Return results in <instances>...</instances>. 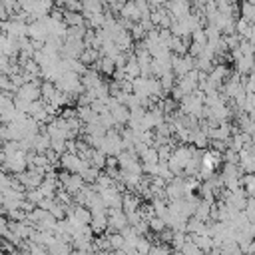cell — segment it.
<instances>
[{
	"instance_id": "6da1fadb",
	"label": "cell",
	"mask_w": 255,
	"mask_h": 255,
	"mask_svg": "<svg viewBox=\"0 0 255 255\" xmlns=\"http://www.w3.org/2000/svg\"><path fill=\"white\" fill-rule=\"evenodd\" d=\"M26 165H28L26 153L24 151H16L12 155H6L4 163H2V171H6V173H22V171H26Z\"/></svg>"
},
{
	"instance_id": "7a4b0ae2",
	"label": "cell",
	"mask_w": 255,
	"mask_h": 255,
	"mask_svg": "<svg viewBox=\"0 0 255 255\" xmlns=\"http://www.w3.org/2000/svg\"><path fill=\"white\" fill-rule=\"evenodd\" d=\"M14 98H20V100H26V102H38V98H40V86H38V82L34 80V82H26L22 88H18L16 90V96Z\"/></svg>"
},
{
	"instance_id": "3957f363",
	"label": "cell",
	"mask_w": 255,
	"mask_h": 255,
	"mask_svg": "<svg viewBox=\"0 0 255 255\" xmlns=\"http://www.w3.org/2000/svg\"><path fill=\"white\" fill-rule=\"evenodd\" d=\"M0 149L4 151V155H12V153L20 151V145H18V141H4V145Z\"/></svg>"
},
{
	"instance_id": "277c9868",
	"label": "cell",
	"mask_w": 255,
	"mask_h": 255,
	"mask_svg": "<svg viewBox=\"0 0 255 255\" xmlns=\"http://www.w3.org/2000/svg\"><path fill=\"white\" fill-rule=\"evenodd\" d=\"M62 163H64L66 167H70V169H78V167H80V161H78V157H74V155H64V157H62Z\"/></svg>"
},
{
	"instance_id": "5b68a950",
	"label": "cell",
	"mask_w": 255,
	"mask_h": 255,
	"mask_svg": "<svg viewBox=\"0 0 255 255\" xmlns=\"http://www.w3.org/2000/svg\"><path fill=\"white\" fill-rule=\"evenodd\" d=\"M28 255H48V253L42 249V245H36L32 241H28Z\"/></svg>"
},
{
	"instance_id": "8992f818",
	"label": "cell",
	"mask_w": 255,
	"mask_h": 255,
	"mask_svg": "<svg viewBox=\"0 0 255 255\" xmlns=\"http://www.w3.org/2000/svg\"><path fill=\"white\" fill-rule=\"evenodd\" d=\"M8 225H10L8 217H2V215H0V237H4V239H6L8 233H10V227H8Z\"/></svg>"
},
{
	"instance_id": "52a82bcc",
	"label": "cell",
	"mask_w": 255,
	"mask_h": 255,
	"mask_svg": "<svg viewBox=\"0 0 255 255\" xmlns=\"http://www.w3.org/2000/svg\"><path fill=\"white\" fill-rule=\"evenodd\" d=\"M0 141H6V126L0 124Z\"/></svg>"
},
{
	"instance_id": "ba28073f",
	"label": "cell",
	"mask_w": 255,
	"mask_h": 255,
	"mask_svg": "<svg viewBox=\"0 0 255 255\" xmlns=\"http://www.w3.org/2000/svg\"><path fill=\"white\" fill-rule=\"evenodd\" d=\"M4 159H6V155H4V151L0 149V167H2V163H4Z\"/></svg>"
}]
</instances>
